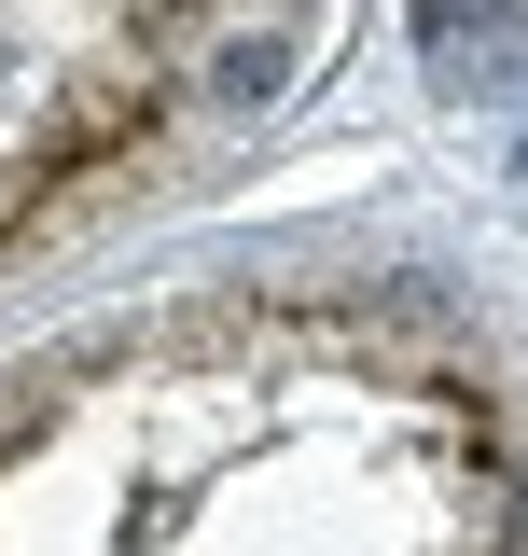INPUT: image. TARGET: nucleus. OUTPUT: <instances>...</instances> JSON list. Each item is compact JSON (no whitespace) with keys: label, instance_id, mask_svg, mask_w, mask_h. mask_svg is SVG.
<instances>
[{"label":"nucleus","instance_id":"f03ea898","mask_svg":"<svg viewBox=\"0 0 528 556\" xmlns=\"http://www.w3.org/2000/svg\"><path fill=\"white\" fill-rule=\"evenodd\" d=\"M306 14H0V292L153 208L264 98L306 84Z\"/></svg>","mask_w":528,"mask_h":556},{"label":"nucleus","instance_id":"f257e3e1","mask_svg":"<svg viewBox=\"0 0 528 556\" xmlns=\"http://www.w3.org/2000/svg\"><path fill=\"white\" fill-rule=\"evenodd\" d=\"M0 556H528V306L320 208L0 334Z\"/></svg>","mask_w":528,"mask_h":556}]
</instances>
